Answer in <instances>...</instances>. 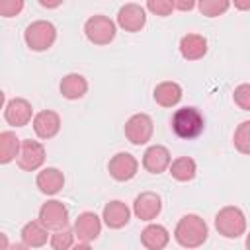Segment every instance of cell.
<instances>
[{"instance_id":"obj_33","label":"cell","mask_w":250,"mask_h":250,"mask_svg":"<svg viewBox=\"0 0 250 250\" xmlns=\"http://www.w3.org/2000/svg\"><path fill=\"white\" fill-rule=\"evenodd\" d=\"M70 250H92V248H90L88 242H78V244H74Z\"/></svg>"},{"instance_id":"obj_13","label":"cell","mask_w":250,"mask_h":250,"mask_svg":"<svg viewBox=\"0 0 250 250\" xmlns=\"http://www.w3.org/2000/svg\"><path fill=\"white\" fill-rule=\"evenodd\" d=\"M4 119L12 127H25L33 119V107L25 98H14L4 107Z\"/></svg>"},{"instance_id":"obj_16","label":"cell","mask_w":250,"mask_h":250,"mask_svg":"<svg viewBox=\"0 0 250 250\" xmlns=\"http://www.w3.org/2000/svg\"><path fill=\"white\" fill-rule=\"evenodd\" d=\"M102 219L105 223V227L109 229H123L129 219H131V209L127 207V203L119 201V199H113L109 203H105L104 211H102Z\"/></svg>"},{"instance_id":"obj_31","label":"cell","mask_w":250,"mask_h":250,"mask_svg":"<svg viewBox=\"0 0 250 250\" xmlns=\"http://www.w3.org/2000/svg\"><path fill=\"white\" fill-rule=\"evenodd\" d=\"M172 2H174V10H180V12H189L195 8L193 0H172Z\"/></svg>"},{"instance_id":"obj_10","label":"cell","mask_w":250,"mask_h":250,"mask_svg":"<svg viewBox=\"0 0 250 250\" xmlns=\"http://www.w3.org/2000/svg\"><path fill=\"white\" fill-rule=\"evenodd\" d=\"M146 23V10L145 6L141 4H135V2H129L125 6L119 8L117 12V25L129 33H137L145 27Z\"/></svg>"},{"instance_id":"obj_5","label":"cell","mask_w":250,"mask_h":250,"mask_svg":"<svg viewBox=\"0 0 250 250\" xmlns=\"http://www.w3.org/2000/svg\"><path fill=\"white\" fill-rule=\"evenodd\" d=\"M115 33H117V27H115V21L107 16H102V14H96V16H90L84 23V35L90 43L94 45H107L115 39Z\"/></svg>"},{"instance_id":"obj_15","label":"cell","mask_w":250,"mask_h":250,"mask_svg":"<svg viewBox=\"0 0 250 250\" xmlns=\"http://www.w3.org/2000/svg\"><path fill=\"white\" fill-rule=\"evenodd\" d=\"M170 162H172L170 150L162 145H152L143 154V168L150 174H162L164 170H168Z\"/></svg>"},{"instance_id":"obj_27","label":"cell","mask_w":250,"mask_h":250,"mask_svg":"<svg viewBox=\"0 0 250 250\" xmlns=\"http://www.w3.org/2000/svg\"><path fill=\"white\" fill-rule=\"evenodd\" d=\"M199 8V12L207 18H217V16H223L229 8H230V2L229 0H201L199 4H195Z\"/></svg>"},{"instance_id":"obj_7","label":"cell","mask_w":250,"mask_h":250,"mask_svg":"<svg viewBox=\"0 0 250 250\" xmlns=\"http://www.w3.org/2000/svg\"><path fill=\"white\" fill-rule=\"evenodd\" d=\"M125 137L131 145H146L152 139L154 133V123L150 119V115L146 113H133L127 121H125Z\"/></svg>"},{"instance_id":"obj_2","label":"cell","mask_w":250,"mask_h":250,"mask_svg":"<svg viewBox=\"0 0 250 250\" xmlns=\"http://www.w3.org/2000/svg\"><path fill=\"white\" fill-rule=\"evenodd\" d=\"M170 127H172L176 137L191 141V139H195V137H199L203 133L205 117L197 107L186 105V107H180V109L174 111V115L170 119Z\"/></svg>"},{"instance_id":"obj_4","label":"cell","mask_w":250,"mask_h":250,"mask_svg":"<svg viewBox=\"0 0 250 250\" xmlns=\"http://www.w3.org/2000/svg\"><path fill=\"white\" fill-rule=\"evenodd\" d=\"M23 39L31 51H47L57 41V27L47 20H35L25 27Z\"/></svg>"},{"instance_id":"obj_34","label":"cell","mask_w":250,"mask_h":250,"mask_svg":"<svg viewBox=\"0 0 250 250\" xmlns=\"http://www.w3.org/2000/svg\"><path fill=\"white\" fill-rule=\"evenodd\" d=\"M8 250H29V248H27L23 242H16V244H12Z\"/></svg>"},{"instance_id":"obj_28","label":"cell","mask_w":250,"mask_h":250,"mask_svg":"<svg viewBox=\"0 0 250 250\" xmlns=\"http://www.w3.org/2000/svg\"><path fill=\"white\" fill-rule=\"evenodd\" d=\"M145 10L160 16V18H166V16H170L174 12V2L172 0H148Z\"/></svg>"},{"instance_id":"obj_17","label":"cell","mask_w":250,"mask_h":250,"mask_svg":"<svg viewBox=\"0 0 250 250\" xmlns=\"http://www.w3.org/2000/svg\"><path fill=\"white\" fill-rule=\"evenodd\" d=\"M35 184L39 188L41 193L45 195H55L62 189L64 186V174L55 168V166H47L43 168L41 172H37V178H35Z\"/></svg>"},{"instance_id":"obj_12","label":"cell","mask_w":250,"mask_h":250,"mask_svg":"<svg viewBox=\"0 0 250 250\" xmlns=\"http://www.w3.org/2000/svg\"><path fill=\"white\" fill-rule=\"evenodd\" d=\"M162 211V199L154 191H143L133 201V213L141 221H152Z\"/></svg>"},{"instance_id":"obj_19","label":"cell","mask_w":250,"mask_h":250,"mask_svg":"<svg viewBox=\"0 0 250 250\" xmlns=\"http://www.w3.org/2000/svg\"><path fill=\"white\" fill-rule=\"evenodd\" d=\"M180 55L186 61H199L207 55V39L199 33H188L180 39Z\"/></svg>"},{"instance_id":"obj_24","label":"cell","mask_w":250,"mask_h":250,"mask_svg":"<svg viewBox=\"0 0 250 250\" xmlns=\"http://www.w3.org/2000/svg\"><path fill=\"white\" fill-rule=\"evenodd\" d=\"M20 143L21 139H18L14 131L0 133V164H10L12 160H16L20 152Z\"/></svg>"},{"instance_id":"obj_9","label":"cell","mask_w":250,"mask_h":250,"mask_svg":"<svg viewBox=\"0 0 250 250\" xmlns=\"http://www.w3.org/2000/svg\"><path fill=\"white\" fill-rule=\"evenodd\" d=\"M139 160L131 152H117L109 158L107 172L115 182H129L137 176Z\"/></svg>"},{"instance_id":"obj_14","label":"cell","mask_w":250,"mask_h":250,"mask_svg":"<svg viewBox=\"0 0 250 250\" xmlns=\"http://www.w3.org/2000/svg\"><path fill=\"white\" fill-rule=\"evenodd\" d=\"M31 125H33V131L39 139L47 141V139H53L59 135L61 131V115L53 109H43L39 113L33 115L31 119Z\"/></svg>"},{"instance_id":"obj_18","label":"cell","mask_w":250,"mask_h":250,"mask_svg":"<svg viewBox=\"0 0 250 250\" xmlns=\"http://www.w3.org/2000/svg\"><path fill=\"white\" fill-rule=\"evenodd\" d=\"M170 242V232L166 227L158 223H150L141 232V244L146 250H164Z\"/></svg>"},{"instance_id":"obj_20","label":"cell","mask_w":250,"mask_h":250,"mask_svg":"<svg viewBox=\"0 0 250 250\" xmlns=\"http://www.w3.org/2000/svg\"><path fill=\"white\" fill-rule=\"evenodd\" d=\"M184 92H182V86L174 80H166V82H160L156 84L154 92H152V98L154 102L160 105V107H174L180 104Z\"/></svg>"},{"instance_id":"obj_8","label":"cell","mask_w":250,"mask_h":250,"mask_svg":"<svg viewBox=\"0 0 250 250\" xmlns=\"http://www.w3.org/2000/svg\"><path fill=\"white\" fill-rule=\"evenodd\" d=\"M68 209L62 201L59 199H49L47 203L41 205L37 221L47 229V230H61L68 227Z\"/></svg>"},{"instance_id":"obj_35","label":"cell","mask_w":250,"mask_h":250,"mask_svg":"<svg viewBox=\"0 0 250 250\" xmlns=\"http://www.w3.org/2000/svg\"><path fill=\"white\" fill-rule=\"evenodd\" d=\"M39 4L43 6V8H57V6H61V2H45V0H39Z\"/></svg>"},{"instance_id":"obj_30","label":"cell","mask_w":250,"mask_h":250,"mask_svg":"<svg viewBox=\"0 0 250 250\" xmlns=\"http://www.w3.org/2000/svg\"><path fill=\"white\" fill-rule=\"evenodd\" d=\"M23 0H0V16L2 18H16L23 10Z\"/></svg>"},{"instance_id":"obj_3","label":"cell","mask_w":250,"mask_h":250,"mask_svg":"<svg viewBox=\"0 0 250 250\" xmlns=\"http://www.w3.org/2000/svg\"><path fill=\"white\" fill-rule=\"evenodd\" d=\"M215 229L225 238H240L246 232V215L240 207L227 205L215 215Z\"/></svg>"},{"instance_id":"obj_29","label":"cell","mask_w":250,"mask_h":250,"mask_svg":"<svg viewBox=\"0 0 250 250\" xmlns=\"http://www.w3.org/2000/svg\"><path fill=\"white\" fill-rule=\"evenodd\" d=\"M232 100H234V104L242 111H250V84L236 86L234 88V94H232Z\"/></svg>"},{"instance_id":"obj_26","label":"cell","mask_w":250,"mask_h":250,"mask_svg":"<svg viewBox=\"0 0 250 250\" xmlns=\"http://www.w3.org/2000/svg\"><path fill=\"white\" fill-rule=\"evenodd\" d=\"M49 244L53 250H70L74 246V232L68 227L53 230V234H49Z\"/></svg>"},{"instance_id":"obj_11","label":"cell","mask_w":250,"mask_h":250,"mask_svg":"<svg viewBox=\"0 0 250 250\" xmlns=\"http://www.w3.org/2000/svg\"><path fill=\"white\" fill-rule=\"evenodd\" d=\"M72 232H74V238H78L80 242H92L102 232V219L92 211H84L76 217Z\"/></svg>"},{"instance_id":"obj_32","label":"cell","mask_w":250,"mask_h":250,"mask_svg":"<svg viewBox=\"0 0 250 250\" xmlns=\"http://www.w3.org/2000/svg\"><path fill=\"white\" fill-rule=\"evenodd\" d=\"M10 248V240L4 232H0V250H8Z\"/></svg>"},{"instance_id":"obj_6","label":"cell","mask_w":250,"mask_h":250,"mask_svg":"<svg viewBox=\"0 0 250 250\" xmlns=\"http://www.w3.org/2000/svg\"><path fill=\"white\" fill-rule=\"evenodd\" d=\"M45 146L39 141H31V139H21L20 143V152L16 156V164L23 170V172H35L43 166L45 162Z\"/></svg>"},{"instance_id":"obj_23","label":"cell","mask_w":250,"mask_h":250,"mask_svg":"<svg viewBox=\"0 0 250 250\" xmlns=\"http://www.w3.org/2000/svg\"><path fill=\"white\" fill-rule=\"evenodd\" d=\"M168 170H170V176L174 180H178V182H191L195 178V174H197V164L189 156H178L176 160L170 162Z\"/></svg>"},{"instance_id":"obj_1","label":"cell","mask_w":250,"mask_h":250,"mask_svg":"<svg viewBox=\"0 0 250 250\" xmlns=\"http://www.w3.org/2000/svg\"><path fill=\"white\" fill-rule=\"evenodd\" d=\"M209 236V227L205 223V219H201L199 215L195 213H188L184 215L176 229H174V238L176 242L182 246V248H188V250H193V248H199L205 244Z\"/></svg>"},{"instance_id":"obj_21","label":"cell","mask_w":250,"mask_h":250,"mask_svg":"<svg viewBox=\"0 0 250 250\" xmlns=\"http://www.w3.org/2000/svg\"><path fill=\"white\" fill-rule=\"evenodd\" d=\"M59 90H61L62 98H66V100H80L88 92V80L78 72H70V74L62 76Z\"/></svg>"},{"instance_id":"obj_36","label":"cell","mask_w":250,"mask_h":250,"mask_svg":"<svg viewBox=\"0 0 250 250\" xmlns=\"http://www.w3.org/2000/svg\"><path fill=\"white\" fill-rule=\"evenodd\" d=\"M4 102H6V96H4V92L0 90V109L4 107Z\"/></svg>"},{"instance_id":"obj_25","label":"cell","mask_w":250,"mask_h":250,"mask_svg":"<svg viewBox=\"0 0 250 250\" xmlns=\"http://www.w3.org/2000/svg\"><path fill=\"white\" fill-rule=\"evenodd\" d=\"M232 143H234V148L240 152V154H250V121H242L236 129H234V135H232Z\"/></svg>"},{"instance_id":"obj_22","label":"cell","mask_w":250,"mask_h":250,"mask_svg":"<svg viewBox=\"0 0 250 250\" xmlns=\"http://www.w3.org/2000/svg\"><path fill=\"white\" fill-rule=\"evenodd\" d=\"M21 242L27 248H41L49 240V230L39 221H29L21 227Z\"/></svg>"}]
</instances>
